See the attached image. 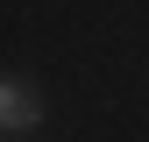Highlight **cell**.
I'll return each mask as SVG.
<instances>
[{
	"label": "cell",
	"instance_id": "1",
	"mask_svg": "<svg viewBox=\"0 0 149 142\" xmlns=\"http://www.w3.org/2000/svg\"><path fill=\"white\" fill-rule=\"evenodd\" d=\"M36 114H43V100H36L29 85L0 78V128H36Z\"/></svg>",
	"mask_w": 149,
	"mask_h": 142
}]
</instances>
